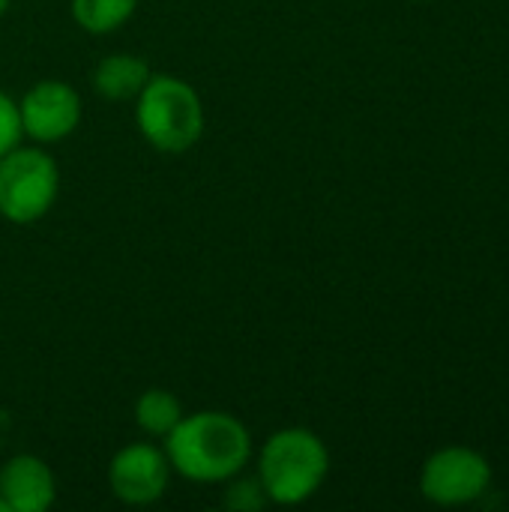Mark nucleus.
I'll use <instances>...</instances> for the list:
<instances>
[{
    "label": "nucleus",
    "mask_w": 509,
    "mask_h": 512,
    "mask_svg": "<svg viewBox=\"0 0 509 512\" xmlns=\"http://www.w3.org/2000/svg\"><path fill=\"white\" fill-rule=\"evenodd\" d=\"M135 120L141 135L162 153L189 150L204 129V108L198 93L171 75H150L135 96Z\"/></svg>",
    "instance_id": "obj_3"
},
{
    "label": "nucleus",
    "mask_w": 509,
    "mask_h": 512,
    "mask_svg": "<svg viewBox=\"0 0 509 512\" xmlns=\"http://www.w3.org/2000/svg\"><path fill=\"white\" fill-rule=\"evenodd\" d=\"M21 129L33 141H60L81 120V99L66 81H39L18 102Z\"/></svg>",
    "instance_id": "obj_7"
},
{
    "label": "nucleus",
    "mask_w": 509,
    "mask_h": 512,
    "mask_svg": "<svg viewBox=\"0 0 509 512\" xmlns=\"http://www.w3.org/2000/svg\"><path fill=\"white\" fill-rule=\"evenodd\" d=\"M0 501L6 512H42L54 504V474L36 456H15L0 471Z\"/></svg>",
    "instance_id": "obj_8"
},
{
    "label": "nucleus",
    "mask_w": 509,
    "mask_h": 512,
    "mask_svg": "<svg viewBox=\"0 0 509 512\" xmlns=\"http://www.w3.org/2000/svg\"><path fill=\"white\" fill-rule=\"evenodd\" d=\"M6 6H9V0H0V15L6 12Z\"/></svg>",
    "instance_id": "obj_14"
},
{
    "label": "nucleus",
    "mask_w": 509,
    "mask_h": 512,
    "mask_svg": "<svg viewBox=\"0 0 509 512\" xmlns=\"http://www.w3.org/2000/svg\"><path fill=\"white\" fill-rule=\"evenodd\" d=\"M492 486V465L471 447H444L432 453L420 474V492L438 507H465Z\"/></svg>",
    "instance_id": "obj_5"
},
{
    "label": "nucleus",
    "mask_w": 509,
    "mask_h": 512,
    "mask_svg": "<svg viewBox=\"0 0 509 512\" xmlns=\"http://www.w3.org/2000/svg\"><path fill=\"white\" fill-rule=\"evenodd\" d=\"M57 162L39 147H12L0 156V216L15 225L42 219L57 198Z\"/></svg>",
    "instance_id": "obj_4"
},
{
    "label": "nucleus",
    "mask_w": 509,
    "mask_h": 512,
    "mask_svg": "<svg viewBox=\"0 0 509 512\" xmlns=\"http://www.w3.org/2000/svg\"><path fill=\"white\" fill-rule=\"evenodd\" d=\"M180 417H183V408L168 390H147L135 402V423L147 435L165 438L180 423Z\"/></svg>",
    "instance_id": "obj_10"
},
{
    "label": "nucleus",
    "mask_w": 509,
    "mask_h": 512,
    "mask_svg": "<svg viewBox=\"0 0 509 512\" xmlns=\"http://www.w3.org/2000/svg\"><path fill=\"white\" fill-rule=\"evenodd\" d=\"M138 0H72V15L87 33H108L126 24Z\"/></svg>",
    "instance_id": "obj_11"
},
{
    "label": "nucleus",
    "mask_w": 509,
    "mask_h": 512,
    "mask_svg": "<svg viewBox=\"0 0 509 512\" xmlns=\"http://www.w3.org/2000/svg\"><path fill=\"white\" fill-rule=\"evenodd\" d=\"M267 501H270V498H267V492H264V486H261L258 477L234 480V483L228 486V495H225V507H228V510H261Z\"/></svg>",
    "instance_id": "obj_12"
},
{
    "label": "nucleus",
    "mask_w": 509,
    "mask_h": 512,
    "mask_svg": "<svg viewBox=\"0 0 509 512\" xmlns=\"http://www.w3.org/2000/svg\"><path fill=\"white\" fill-rule=\"evenodd\" d=\"M165 456L177 474L195 483H222L243 471L252 456L246 426L222 411H198L180 417L165 435Z\"/></svg>",
    "instance_id": "obj_1"
},
{
    "label": "nucleus",
    "mask_w": 509,
    "mask_h": 512,
    "mask_svg": "<svg viewBox=\"0 0 509 512\" xmlns=\"http://www.w3.org/2000/svg\"><path fill=\"white\" fill-rule=\"evenodd\" d=\"M150 66L135 54H111L93 69V90L111 102L132 99L144 90Z\"/></svg>",
    "instance_id": "obj_9"
},
{
    "label": "nucleus",
    "mask_w": 509,
    "mask_h": 512,
    "mask_svg": "<svg viewBox=\"0 0 509 512\" xmlns=\"http://www.w3.org/2000/svg\"><path fill=\"white\" fill-rule=\"evenodd\" d=\"M0 512H6V507H3V501H0Z\"/></svg>",
    "instance_id": "obj_15"
},
{
    "label": "nucleus",
    "mask_w": 509,
    "mask_h": 512,
    "mask_svg": "<svg viewBox=\"0 0 509 512\" xmlns=\"http://www.w3.org/2000/svg\"><path fill=\"white\" fill-rule=\"evenodd\" d=\"M171 477V462L162 450L150 444H129L123 447L108 468V483L114 498L132 507L153 504L165 495Z\"/></svg>",
    "instance_id": "obj_6"
},
{
    "label": "nucleus",
    "mask_w": 509,
    "mask_h": 512,
    "mask_svg": "<svg viewBox=\"0 0 509 512\" xmlns=\"http://www.w3.org/2000/svg\"><path fill=\"white\" fill-rule=\"evenodd\" d=\"M21 114H18V102H12L6 93H0V156H6L12 147L21 144Z\"/></svg>",
    "instance_id": "obj_13"
},
{
    "label": "nucleus",
    "mask_w": 509,
    "mask_h": 512,
    "mask_svg": "<svg viewBox=\"0 0 509 512\" xmlns=\"http://www.w3.org/2000/svg\"><path fill=\"white\" fill-rule=\"evenodd\" d=\"M330 471V453L324 441L309 429L276 432L258 459V480L273 504L294 507L309 501Z\"/></svg>",
    "instance_id": "obj_2"
}]
</instances>
